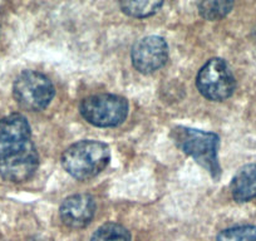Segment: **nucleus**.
I'll list each match as a JSON object with an SVG mask.
<instances>
[{
  "label": "nucleus",
  "instance_id": "nucleus-1",
  "mask_svg": "<svg viewBox=\"0 0 256 241\" xmlns=\"http://www.w3.org/2000/svg\"><path fill=\"white\" fill-rule=\"evenodd\" d=\"M171 138L182 152L191 156L198 164L208 170L214 178L220 177L221 167L218 158L220 138L218 134L177 126L172 128Z\"/></svg>",
  "mask_w": 256,
  "mask_h": 241
},
{
  "label": "nucleus",
  "instance_id": "nucleus-2",
  "mask_svg": "<svg viewBox=\"0 0 256 241\" xmlns=\"http://www.w3.org/2000/svg\"><path fill=\"white\" fill-rule=\"evenodd\" d=\"M110 147L100 141H80L64 151L62 164L74 178H93L110 164Z\"/></svg>",
  "mask_w": 256,
  "mask_h": 241
},
{
  "label": "nucleus",
  "instance_id": "nucleus-3",
  "mask_svg": "<svg viewBox=\"0 0 256 241\" xmlns=\"http://www.w3.org/2000/svg\"><path fill=\"white\" fill-rule=\"evenodd\" d=\"M80 110L84 120L93 126L116 127L127 118L128 102L120 96L96 94L84 98Z\"/></svg>",
  "mask_w": 256,
  "mask_h": 241
},
{
  "label": "nucleus",
  "instance_id": "nucleus-4",
  "mask_svg": "<svg viewBox=\"0 0 256 241\" xmlns=\"http://www.w3.org/2000/svg\"><path fill=\"white\" fill-rule=\"evenodd\" d=\"M16 103L23 110L38 112L48 107L54 97V87L44 74L26 70L16 77L13 86Z\"/></svg>",
  "mask_w": 256,
  "mask_h": 241
},
{
  "label": "nucleus",
  "instance_id": "nucleus-5",
  "mask_svg": "<svg viewBox=\"0 0 256 241\" xmlns=\"http://www.w3.org/2000/svg\"><path fill=\"white\" fill-rule=\"evenodd\" d=\"M196 86L204 97L220 102L232 96L236 83L228 66L222 59L214 58L201 68Z\"/></svg>",
  "mask_w": 256,
  "mask_h": 241
},
{
  "label": "nucleus",
  "instance_id": "nucleus-6",
  "mask_svg": "<svg viewBox=\"0 0 256 241\" xmlns=\"http://www.w3.org/2000/svg\"><path fill=\"white\" fill-rule=\"evenodd\" d=\"M30 142V126L24 116L14 113L0 120V161L22 152Z\"/></svg>",
  "mask_w": 256,
  "mask_h": 241
},
{
  "label": "nucleus",
  "instance_id": "nucleus-7",
  "mask_svg": "<svg viewBox=\"0 0 256 241\" xmlns=\"http://www.w3.org/2000/svg\"><path fill=\"white\" fill-rule=\"evenodd\" d=\"M132 63L138 72L148 74L161 70L168 59V46L161 36L141 39L132 49Z\"/></svg>",
  "mask_w": 256,
  "mask_h": 241
},
{
  "label": "nucleus",
  "instance_id": "nucleus-8",
  "mask_svg": "<svg viewBox=\"0 0 256 241\" xmlns=\"http://www.w3.org/2000/svg\"><path fill=\"white\" fill-rule=\"evenodd\" d=\"M38 164V152L33 142H30L22 152L0 161V176L9 182H24L36 174Z\"/></svg>",
  "mask_w": 256,
  "mask_h": 241
},
{
  "label": "nucleus",
  "instance_id": "nucleus-9",
  "mask_svg": "<svg viewBox=\"0 0 256 241\" xmlns=\"http://www.w3.org/2000/svg\"><path fill=\"white\" fill-rule=\"evenodd\" d=\"M96 212L94 198L87 194L70 196L60 206V218L64 225L72 228H80L92 221Z\"/></svg>",
  "mask_w": 256,
  "mask_h": 241
},
{
  "label": "nucleus",
  "instance_id": "nucleus-10",
  "mask_svg": "<svg viewBox=\"0 0 256 241\" xmlns=\"http://www.w3.org/2000/svg\"><path fill=\"white\" fill-rule=\"evenodd\" d=\"M231 194L238 202H248L256 198V164L241 167L231 181Z\"/></svg>",
  "mask_w": 256,
  "mask_h": 241
},
{
  "label": "nucleus",
  "instance_id": "nucleus-11",
  "mask_svg": "<svg viewBox=\"0 0 256 241\" xmlns=\"http://www.w3.org/2000/svg\"><path fill=\"white\" fill-rule=\"evenodd\" d=\"M164 6L162 2L138 0V2H120V6L124 14L134 18H146L156 14Z\"/></svg>",
  "mask_w": 256,
  "mask_h": 241
},
{
  "label": "nucleus",
  "instance_id": "nucleus-12",
  "mask_svg": "<svg viewBox=\"0 0 256 241\" xmlns=\"http://www.w3.org/2000/svg\"><path fill=\"white\" fill-rule=\"evenodd\" d=\"M232 2L226 0H215V2H202L198 4V12L205 19L211 22L220 20L228 16L232 9Z\"/></svg>",
  "mask_w": 256,
  "mask_h": 241
},
{
  "label": "nucleus",
  "instance_id": "nucleus-13",
  "mask_svg": "<svg viewBox=\"0 0 256 241\" xmlns=\"http://www.w3.org/2000/svg\"><path fill=\"white\" fill-rule=\"evenodd\" d=\"M90 241H131V234L122 225L108 222L96 231Z\"/></svg>",
  "mask_w": 256,
  "mask_h": 241
},
{
  "label": "nucleus",
  "instance_id": "nucleus-14",
  "mask_svg": "<svg viewBox=\"0 0 256 241\" xmlns=\"http://www.w3.org/2000/svg\"><path fill=\"white\" fill-rule=\"evenodd\" d=\"M218 241H256V226H236L224 230L218 234Z\"/></svg>",
  "mask_w": 256,
  "mask_h": 241
}]
</instances>
